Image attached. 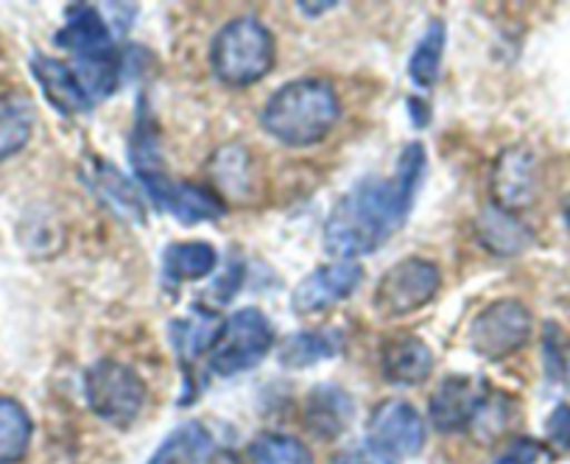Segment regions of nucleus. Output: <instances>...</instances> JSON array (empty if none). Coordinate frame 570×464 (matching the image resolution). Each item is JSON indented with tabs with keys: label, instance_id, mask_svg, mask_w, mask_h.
I'll use <instances>...</instances> for the list:
<instances>
[{
	"label": "nucleus",
	"instance_id": "obj_1",
	"mask_svg": "<svg viewBox=\"0 0 570 464\" xmlns=\"http://www.w3.org/2000/svg\"><path fill=\"white\" fill-rule=\"evenodd\" d=\"M428 168V151L420 140L405 144L389 179L364 177L333 205L322 229L325 253L338 260H358L377 253L409 221Z\"/></svg>",
	"mask_w": 570,
	"mask_h": 464
},
{
	"label": "nucleus",
	"instance_id": "obj_2",
	"mask_svg": "<svg viewBox=\"0 0 570 464\" xmlns=\"http://www.w3.org/2000/svg\"><path fill=\"white\" fill-rule=\"evenodd\" d=\"M342 118V101L331 81L303 76L285 81L268 96L261 112V127L277 144L292 149H308L331 138Z\"/></svg>",
	"mask_w": 570,
	"mask_h": 464
},
{
	"label": "nucleus",
	"instance_id": "obj_3",
	"mask_svg": "<svg viewBox=\"0 0 570 464\" xmlns=\"http://www.w3.org/2000/svg\"><path fill=\"white\" fill-rule=\"evenodd\" d=\"M210 70L224 87H252L272 73L277 62V40L255 14L227 20L210 42Z\"/></svg>",
	"mask_w": 570,
	"mask_h": 464
},
{
	"label": "nucleus",
	"instance_id": "obj_4",
	"mask_svg": "<svg viewBox=\"0 0 570 464\" xmlns=\"http://www.w3.org/2000/svg\"><path fill=\"white\" fill-rule=\"evenodd\" d=\"M274 342H277L274 322L261 308L233 310L222 322L207 351V373L218 378L252 373L274 351Z\"/></svg>",
	"mask_w": 570,
	"mask_h": 464
},
{
	"label": "nucleus",
	"instance_id": "obj_5",
	"mask_svg": "<svg viewBox=\"0 0 570 464\" xmlns=\"http://www.w3.org/2000/svg\"><path fill=\"white\" fill-rule=\"evenodd\" d=\"M85 401L101 423L129 428L149 401V386L135 367L115 358H98L85 369Z\"/></svg>",
	"mask_w": 570,
	"mask_h": 464
},
{
	"label": "nucleus",
	"instance_id": "obj_6",
	"mask_svg": "<svg viewBox=\"0 0 570 464\" xmlns=\"http://www.w3.org/2000/svg\"><path fill=\"white\" fill-rule=\"evenodd\" d=\"M534 316L529 305L514 297H503L481 308L468 330V347L481 362H507L531 342Z\"/></svg>",
	"mask_w": 570,
	"mask_h": 464
},
{
	"label": "nucleus",
	"instance_id": "obj_7",
	"mask_svg": "<svg viewBox=\"0 0 570 464\" xmlns=\"http://www.w3.org/2000/svg\"><path fill=\"white\" fill-rule=\"evenodd\" d=\"M442 269L428 258H403L389 266L372 294V308L381 319H405L436 299Z\"/></svg>",
	"mask_w": 570,
	"mask_h": 464
},
{
	"label": "nucleus",
	"instance_id": "obj_8",
	"mask_svg": "<svg viewBox=\"0 0 570 464\" xmlns=\"http://www.w3.org/2000/svg\"><path fill=\"white\" fill-rule=\"evenodd\" d=\"M142 190L149 194L157 210L168 213L185 227L218 221V218L227 216L224 196L218 190L207 188V185L190 182V179H174L168 174H160V177L142 182Z\"/></svg>",
	"mask_w": 570,
	"mask_h": 464
},
{
	"label": "nucleus",
	"instance_id": "obj_9",
	"mask_svg": "<svg viewBox=\"0 0 570 464\" xmlns=\"http://www.w3.org/2000/svg\"><path fill=\"white\" fill-rule=\"evenodd\" d=\"M364 283V266L361 260H333V264L316 266L311 275L294 286L292 310L297 316H316L336 308L338 303L353 297Z\"/></svg>",
	"mask_w": 570,
	"mask_h": 464
},
{
	"label": "nucleus",
	"instance_id": "obj_10",
	"mask_svg": "<svg viewBox=\"0 0 570 464\" xmlns=\"http://www.w3.org/2000/svg\"><path fill=\"white\" fill-rule=\"evenodd\" d=\"M366 434H370L372 445L383 447L394 458L416 456L425 447L428 425L420 408L400 397H389L372 408L370 419H366Z\"/></svg>",
	"mask_w": 570,
	"mask_h": 464
},
{
	"label": "nucleus",
	"instance_id": "obj_11",
	"mask_svg": "<svg viewBox=\"0 0 570 464\" xmlns=\"http://www.w3.org/2000/svg\"><path fill=\"white\" fill-rule=\"evenodd\" d=\"M484 395V381H475L470 378V375L459 373L448 375V378H442V384L434 389L431 403H428L431 423L440 431H445V434H456V431L470 428Z\"/></svg>",
	"mask_w": 570,
	"mask_h": 464
},
{
	"label": "nucleus",
	"instance_id": "obj_12",
	"mask_svg": "<svg viewBox=\"0 0 570 464\" xmlns=\"http://www.w3.org/2000/svg\"><path fill=\"white\" fill-rule=\"evenodd\" d=\"M87 188L92 190L101 207H107L115 218L126 224H146L149 216V207L142 201V194L137 190V185L120 171L115 162L101 160V157H92L90 166L85 171Z\"/></svg>",
	"mask_w": 570,
	"mask_h": 464
},
{
	"label": "nucleus",
	"instance_id": "obj_13",
	"mask_svg": "<svg viewBox=\"0 0 570 464\" xmlns=\"http://www.w3.org/2000/svg\"><path fill=\"white\" fill-rule=\"evenodd\" d=\"M218 327H222V322H218L216 310H210L207 305H196L188 316L174 319L171 327H168L174 356L179 358V367L185 369V395H190L188 403L194 401V395L199 392V386L194 384V367L199 364L202 356H207Z\"/></svg>",
	"mask_w": 570,
	"mask_h": 464
},
{
	"label": "nucleus",
	"instance_id": "obj_14",
	"mask_svg": "<svg viewBox=\"0 0 570 464\" xmlns=\"http://www.w3.org/2000/svg\"><path fill=\"white\" fill-rule=\"evenodd\" d=\"M381 373L392 386H422L434 373V351L416 333H394L381 344Z\"/></svg>",
	"mask_w": 570,
	"mask_h": 464
},
{
	"label": "nucleus",
	"instance_id": "obj_15",
	"mask_svg": "<svg viewBox=\"0 0 570 464\" xmlns=\"http://www.w3.org/2000/svg\"><path fill=\"white\" fill-rule=\"evenodd\" d=\"M537 196V160L523 146L503 149L492 168V205L514 213L523 210Z\"/></svg>",
	"mask_w": 570,
	"mask_h": 464
},
{
	"label": "nucleus",
	"instance_id": "obj_16",
	"mask_svg": "<svg viewBox=\"0 0 570 464\" xmlns=\"http://www.w3.org/2000/svg\"><path fill=\"white\" fill-rule=\"evenodd\" d=\"M31 76L40 85L46 101L57 109L65 118H76V115H87L96 103L90 101L87 90L81 87L79 76L62 59L46 57V53H35L31 57Z\"/></svg>",
	"mask_w": 570,
	"mask_h": 464
},
{
	"label": "nucleus",
	"instance_id": "obj_17",
	"mask_svg": "<svg viewBox=\"0 0 570 464\" xmlns=\"http://www.w3.org/2000/svg\"><path fill=\"white\" fill-rule=\"evenodd\" d=\"M53 42L76 59H85L115 51V31L101 9L90 3H73L65 9V26L57 31Z\"/></svg>",
	"mask_w": 570,
	"mask_h": 464
},
{
	"label": "nucleus",
	"instance_id": "obj_18",
	"mask_svg": "<svg viewBox=\"0 0 570 464\" xmlns=\"http://www.w3.org/2000/svg\"><path fill=\"white\" fill-rule=\"evenodd\" d=\"M355 401L336 384H320L308 392L303 408V425L320 442H333L353 425Z\"/></svg>",
	"mask_w": 570,
	"mask_h": 464
},
{
	"label": "nucleus",
	"instance_id": "obj_19",
	"mask_svg": "<svg viewBox=\"0 0 570 464\" xmlns=\"http://www.w3.org/2000/svg\"><path fill=\"white\" fill-rule=\"evenodd\" d=\"M475 238L495 258H518V255H523L531 247L534 233L514 213L495 205H487L481 210V216L475 218Z\"/></svg>",
	"mask_w": 570,
	"mask_h": 464
},
{
	"label": "nucleus",
	"instance_id": "obj_20",
	"mask_svg": "<svg viewBox=\"0 0 570 464\" xmlns=\"http://www.w3.org/2000/svg\"><path fill=\"white\" fill-rule=\"evenodd\" d=\"M344 351V333L338 327H316V330H299L292 333L279 344L277 362L279 367L299 373V369H311L316 364L333 362L342 356Z\"/></svg>",
	"mask_w": 570,
	"mask_h": 464
},
{
	"label": "nucleus",
	"instance_id": "obj_21",
	"mask_svg": "<svg viewBox=\"0 0 570 464\" xmlns=\"http://www.w3.org/2000/svg\"><path fill=\"white\" fill-rule=\"evenodd\" d=\"M129 162L135 168L137 179L149 182V179L166 174V160H163V140L160 129H157L151 109L146 98H137V112H135V127L129 132Z\"/></svg>",
	"mask_w": 570,
	"mask_h": 464
},
{
	"label": "nucleus",
	"instance_id": "obj_22",
	"mask_svg": "<svg viewBox=\"0 0 570 464\" xmlns=\"http://www.w3.org/2000/svg\"><path fill=\"white\" fill-rule=\"evenodd\" d=\"M37 107L26 92L12 90L0 96V162L12 160L35 138Z\"/></svg>",
	"mask_w": 570,
	"mask_h": 464
},
{
	"label": "nucleus",
	"instance_id": "obj_23",
	"mask_svg": "<svg viewBox=\"0 0 570 464\" xmlns=\"http://www.w3.org/2000/svg\"><path fill=\"white\" fill-rule=\"evenodd\" d=\"M218 269V249L207 241H177L163 249V280L183 286L210 277Z\"/></svg>",
	"mask_w": 570,
	"mask_h": 464
},
{
	"label": "nucleus",
	"instance_id": "obj_24",
	"mask_svg": "<svg viewBox=\"0 0 570 464\" xmlns=\"http://www.w3.org/2000/svg\"><path fill=\"white\" fill-rule=\"evenodd\" d=\"M448 48V26L445 20H431L425 26V31L416 40L414 51L409 57V79L414 81L422 90H431V87L440 81L442 76V59H445Z\"/></svg>",
	"mask_w": 570,
	"mask_h": 464
},
{
	"label": "nucleus",
	"instance_id": "obj_25",
	"mask_svg": "<svg viewBox=\"0 0 570 464\" xmlns=\"http://www.w3.org/2000/svg\"><path fill=\"white\" fill-rule=\"evenodd\" d=\"M35 419L14 397H0V464H20L31 447Z\"/></svg>",
	"mask_w": 570,
	"mask_h": 464
},
{
	"label": "nucleus",
	"instance_id": "obj_26",
	"mask_svg": "<svg viewBox=\"0 0 570 464\" xmlns=\"http://www.w3.org/2000/svg\"><path fill=\"white\" fill-rule=\"evenodd\" d=\"M210 431L202 423H183L163 440L149 464H205L213 445Z\"/></svg>",
	"mask_w": 570,
	"mask_h": 464
},
{
	"label": "nucleus",
	"instance_id": "obj_27",
	"mask_svg": "<svg viewBox=\"0 0 570 464\" xmlns=\"http://www.w3.org/2000/svg\"><path fill=\"white\" fill-rule=\"evenodd\" d=\"M73 70L79 76L81 87L87 90V96H90V101L98 103L118 90L120 79H124V57L118 51L96 53V57L76 59Z\"/></svg>",
	"mask_w": 570,
	"mask_h": 464
},
{
	"label": "nucleus",
	"instance_id": "obj_28",
	"mask_svg": "<svg viewBox=\"0 0 570 464\" xmlns=\"http://www.w3.org/2000/svg\"><path fill=\"white\" fill-rule=\"evenodd\" d=\"M252 464H314V453L303 440L288 434H257L249 442Z\"/></svg>",
	"mask_w": 570,
	"mask_h": 464
},
{
	"label": "nucleus",
	"instance_id": "obj_29",
	"mask_svg": "<svg viewBox=\"0 0 570 464\" xmlns=\"http://www.w3.org/2000/svg\"><path fill=\"white\" fill-rule=\"evenodd\" d=\"M509 423H512V401H507V397H501V392H495V395H484L470 428L479 431L481 436H495Z\"/></svg>",
	"mask_w": 570,
	"mask_h": 464
},
{
	"label": "nucleus",
	"instance_id": "obj_30",
	"mask_svg": "<svg viewBox=\"0 0 570 464\" xmlns=\"http://www.w3.org/2000/svg\"><path fill=\"white\" fill-rule=\"evenodd\" d=\"M542 356H546V369L548 378H564L568 373V364H564V336L559 333V327L553 322L546 325V336H542Z\"/></svg>",
	"mask_w": 570,
	"mask_h": 464
},
{
	"label": "nucleus",
	"instance_id": "obj_31",
	"mask_svg": "<svg viewBox=\"0 0 570 464\" xmlns=\"http://www.w3.org/2000/svg\"><path fill=\"white\" fill-rule=\"evenodd\" d=\"M546 442L553 453L570 451V403H559L546 419Z\"/></svg>",
	"mask_w": 570,
	"mask_h": 464
},
{
	"label": "nucleus",
	"instance_id": "obj_32",
	"mask_svg": "<svg viewBox=\"0 0 570 464\" xmlns=\"http://www.w3.org/2000/svg\"><path fill=\"white\" fill-rule=\"evenodd\" d=\"M331 464H397V458L366 440L364 445H355V447H347V451L336 453Z\"/></svg>",
	"mask_w": 570,
	"mask_h": 464
},
{
	"label": "nucleus",
	"instance_id": "obj_33",
	"mask_svg": "<svg viewBox=\"0 0 570 464\" xmlns=\"http://www.w3.org/2000/svg\"><path fill=\"white\" fill-rule=\"evenodd\" d=\"M240 280H244V264H229L227 269H224V275L216 280V286L210 288L213 305L222 308V305L233 303L235 294L240 292Z\"/></svg>",
	"mask_w": 570,
	"mask_h": 464
},
{
	"label": "nucleus",
	"instance_id": "obj_34",
	"mask_svg": "<svg viewBox=\"0 0 570 464\" xmlns=\"http://www.w3.org/2000/svg\"><path fill=\"white\" fill-rule=\"evenodd\" d=\"M542 445L537 440H529V436H520V440L512 442L503 456H498L492 464H534L540 458Z\"/></svg>",
	"mask_w": 570,
	"mask_h": 464
},
{
	"label": "nucleus",
	"instance_id": "obj_35",
	"mask_svg": "<svg viewBox=\"0 0 570 464\" xmlns=\"http://www.w3.org/2000/svg\"><path fill=\"white\" fill-rule=\"evenodd\" d=\"M405 103H409L411 124H414L416 129H425L428 124H431V107H428V101H422V98L411 96Z\"/></svg>",
	"mask_w": 570,
	"mask_h": 464
},
{
	"label": "nucleus",
	"instance_id": "obj_36",
	"mask_svg": "<svg viewBox=\"0 0 570 464\" xmlns=\"http://www.w3.org/2000/svg\"><path fill=\"white\" fill-rule=\"evenodd\" d=\"M338 3L336 0H331V3H297V9L299 12H305V18H322V14H327V12H333V9H336Z\"/></svg>",
	"mask_w": 570,
	"mask_h": 464
},
{
	"label": "nucleus",
	"instance_id": "obj_37",
	"mask_svg": "<svg viewBox=\"0 0 570 464\" xmlns=\"http://www.w3.org/2000/svg\"><path fill=\"white\" fill-rule=\"evenodd\" d=\"M562 218H564V227H568V233H570V194H568V199H564V207H562Z\"/></svg>",
	"mask_w": 570,
	"mask_h": 464
}]
</instances>
